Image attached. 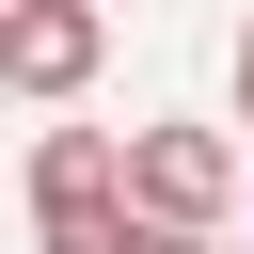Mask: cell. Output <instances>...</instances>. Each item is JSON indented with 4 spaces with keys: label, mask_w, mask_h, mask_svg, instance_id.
Returning <instances> with one entry per match:
<instances>
[{
    "label": "cell",
    "mask_w": 254,
    "mask_h": 254,
    "mask_svg": "<svg viewBox=\"0 0 254 254\" xmlns=\"http://www.w3.org/2000/svg\"><path fill=\"white\" fill-rule=\"evenodd\" d=\"M111 222H127V143H111V127H48V143H32V238L79 254V238H111Z\"/></svg>",
    "instance_id": "6da1fadb"
},
{
    "label": "cell",
    "mask_w": 254,
    "mask_h": 254,
    "mask_svg": "<svg viewBox=\"0 0 254 254\" xmlns=\"http://www.w3.org/2000/svg\"><path fill=\"white\" fill-rule=\"evenodd\" d=\"M238 127H254V16H238Z\"/></svg>",
    "instance_id": "277c9868"
},
{
    "label": "cell",
    "mask_w": 254,
    "mask_h": 254,
    "mask_svg": "<svg viewBox=\"0 0 254 254\" xmlns=\"http://www.w3.org/2000/svg\"><path fill=\"white\" fill-rule=\"evenodd\" d=\"M95 64H111V16L95 0H0V79L16 95H79Z\"/></svg>",
    "instance_id": "3957f363"
},
{
    "label": "cell",
    "mask_w": 254,
    "mask_h": 254,
    "mask_svg": "<svg viewBox=\"0 0 254 254\" xmlns=\"http://www.w3.org/2000/svg\"><path fill=\"white\" fill-rule=\"evenodd\" d=\"M254 175H238V143L222 127H127V206L143 222H222Z\"/></svg>",
    "instance_id": "7a4b0ae2"
}]
</instances>
